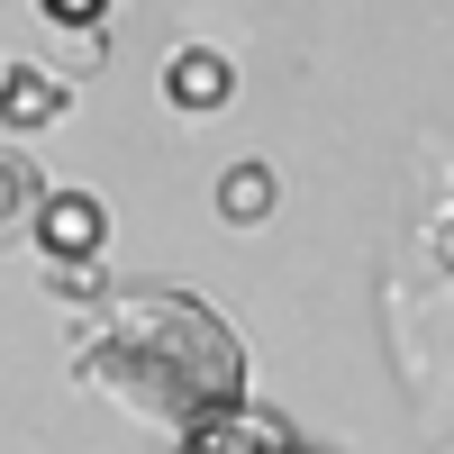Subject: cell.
Segmentation results:
<instances>
[{"mask_svg": "<svg viewBox=\"0 0 454 454\" xmlns=\"http://www.w3.org/2000/svg\"><path fill=\"white\" fill-rule=\"evenodd\" d=\"M36 19H46L55 36H82V46H100V27H109V0H36Z\"/></svg>", "mask_w": 454, "mask_h": 454, "instance_id": "9", "label": "cell"}, {"mask_svg": "<svg viewBox=\"0 0 454 454\" xmlns=\"http://www.w3.org/2000/svg\"><path fill=\"white\" fill-rule=\"evenodd\" d=\"M291 445H300V427L282 419V409H254V400H246V409H227L218 427L182 436L173 454H291Z\"/></svg>", "mask_w": 454, "mask_h": 454, "instance_id": "5", "label": "cell"}, {"mask_svg": "<svg viewBox=\"0 0 454 454\" xmlns=\"http://www.w3.org/2000/svg\"><path fill=\"white\" fill-rule=\"evenodd\" d=\"M36 200H46L36 164L19 155V145H0V237H10V227H27V218H36Z\"/></svg>", "mask_w": 454, "mask_h": 454, "instance_id": "7", "label": "cell"}, {"mask_svg": "<svg viewBox=\"0 0 454 454\" xmlns=\"http://www.w3.org/2000/svg\"><path fill=\"white\" fill-rule=\"evenodd\" d=\"M46 291H55V300H91V309H109V300H119L109 263H46Z\"/></svg>", "mask_w": 454, "mask_h": 454, "instance_id": "8", "label": "cell"}, {"mask_svg": "<svg viewBox=\"0 0 454 454\" xmlns=\"http://www.w3.org/2000/svg\"><path fill=\"white\" fill-rule=\"evenodd\" d=\"M27 237H36L46 263H100L109 254V200L91 182H55V192L36 200V218H27Z\"/></svg>", "mask_w": 454, "mask_h": 454, "instance_id": "2", "label": "cell"}, {"mask_svg": "<svg viewBox=\"0 0 454 454\" xmlns=\"http://www.w3.org/2000/svg\"><path fill=\"white\" fill-rule=\"evenodd\" d=\"M291 454H318V445H309V436H300V445H291Z\"/></svg>", "mask_w": 454, "mask_h": 454, "instance_id": "10", "label": "cell"}, {"mask_svg": "<svg viewBox=\"0 0 454 454\" xmlns=\"http://www.w3.org/2000/svg\"><path fill=\"white\" fill-rule=\"evenodd\" d=\"M64 109H73V82H55V73L27 64V55H0V128H10V137L55 128Z\"/></svg>", "mask_w": 454, "mask_h": 454, "instance_id": "4", "label": "cell"}, {"mask_svg": "<svg viewBox=\"0 0 454 454\" xmlns=\"http://www.w3.org/2000/svg\"><path fill=\"white\" fill-rule=\"evenodd\" d=\"M227 100H237V55H218V46H173L164 55V109L218 119Z\"/></svg>", "mask_w": 454, "mask_h": 454, "instance_id": "3", "label": "cell"}, {"mask_svg": "<svg viewBox=\"0 0 454 454\" xmlns=\"http://www.w3.org/2000/svg\"><path fill=\"white\" fill-rule=\"evenodd\" d=\"M273 209H282V173L263 164V155H246V164L218 173V218H227V227H263Z\"/></svg>", "mask_w": 454, "mask_h": 454, "instance_id": "6", "label": "cell"}, {"mask_svg": "<svg viewBox=\"0 0 454 454\" xmlns=\"http://www.w3.org/2000/svg\"><path fill=\"white\" fill-rule=\"evenodd\" d=\"M73 372L119 400L128 419H155L173 445L218 427L227 409H246V336L227 309H209L200 291H119L82 327Z\"/></svg>", "mask_w": 454, "mask_h": 454, "instance_id": "1", "label": "cell"}]
</instances>
